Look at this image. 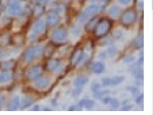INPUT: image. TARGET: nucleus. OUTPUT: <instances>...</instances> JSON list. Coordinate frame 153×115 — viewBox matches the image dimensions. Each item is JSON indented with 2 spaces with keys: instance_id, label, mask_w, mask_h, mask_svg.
<instances>
[{
  "instance_id": "obj_1",
  "label": "nucleus",
  "mask_w": 153,
  "mask_h": 115,
  "mask_svg": "<svg viewBox=\"0 0 153 115\" xmlns=\"http://www.w3.org/2000/svg\"><path fill=\"white\" fill-rule=\"evenodd\" d=\"M111 26H113L111 20H109V19H98L96 27L93 29L96 38H103L105 36H107L109 31L111 30Z\"/></svg>"
},
{
  "instance_id": "obj_2",
  "label": "nucleus",
  "mask_w": 153,
  "mask_h": 115,
  "mask_svg": "<svg viewBox=\"0 0 153 115\" xmlns=\"http://www.w3.org/2000/svg\"><path fill=\"white\" fill-rule=\"evenodd\" d=\"M137 19V13L134 8H128L120 15V24L123 27H130L131 25H134L135 21Z\"/></svg>"
},
{
  "instance_id": "obj_3",
  "label": "nucleus",
  "mask_w": 153,
  "mask_h": 115,
  "mask_svg": "<svg viewBox=\"0 0 153 115\" xmlns=\"http://www.w3.org/2000/svg\"><path fill=\"white\" fill-rule=\"evenodd\" d=\"M100 10H101L100 5H97V4H90V5L86 7V8L82 10L81 13H80L79 17H77V20L80 21V22H85L86 20L90 19V17L97 16V13H98Z\"/></svg>"
},
{
  "instance_id": "obj_4",
  "label": "nucleus",
  "mask_w": 153,
  "mask_h": 115,
  "mask_svg": "<svg viewBox=\"0 0 153 115\" xmlns=\"http://www.w3.org/2000/svg\"><path fill=\"white\" fill-rule=\"evenodd\" d=\"M7 13L11 17H17L22 13V5L20 0H9L8 8H7Z\"/></svg>"
},
{
  "instance_id": "obj_5",
  "label": "nucleus",
  "mask_w": 153,
  "mask_h": 115,
  "mask_svg": "<svg viewBox=\"0 0 153 115\" xmlns=\"http://www.w3.org/2000/svg\"><path fill=\"white\" fill-rule=\"evenodd\" d=\"M67 37H68V33L67 30L64 29V27H59L54 31L53 34H51V41H53V43H64L65 41H67Z\"/></svg>"
},
{
  "instance_id": "obj_6",
  "label": "nucleus",
  "mask_w": 153,
  "mask_h": 115,
  "mask_svg": "<svg viewBox=\"0 0 153 115\" xmlns=\"http://www.w3.org/2000/svg\"><path fill=\"white\" fill-rule=\"evenodd\" d=\"M32 30H33L36 34H38V36H42L45 31H46V21H43V20H37L36 22L33 24Z\"/></svg>"
},
{
  "instance_id": "obj_7",
  "label": "nucleus",
  "mask_w": 153,
  "mask_h": 115,
  "mask_svg": "<svg viewBox=\"0 0 153 115\" xmlns=\"http://www.w3.org/2000/svg\"><path fill=\"white\" fill-rule=\"evenodd\" d=\"M82 56H84V51H82L81 48H76V50L72 52V56H71V67H76V65L82 60Z\"/></svg>"
},
{
  "instance_id": "obj_8",
  "label": "nucleus",
  "mask_w": 153,
  "mask_h": 115,
  "mask_svg": "<svg viewBox=\"0 0 153 115\" xmlns=\"http://www.w3.org/2000/svg\"><path fill=\"white\" fill-rule=\"evenodd\" d=\"M41 75H42V67H41V65H33V67L29 68L26 72V77L30 80L37 79L38 76H41Z\"/></svg>"
},
{
  "instance_id": "obj_9",
  "label": "nucleus",
  "mask_w": 153,
  "mask_h": 115,
  "mask_svg": "<svg viewBox=\"0 0 153 115\" xmlns=\"http://www.w3.org/2000/svg\"><path fill=\"white\" fill-rule=\"evenodd\" d=\"M59 22V15L56 12H48L46 16V25L48 26H56Z\"/></svg>"
},
{
  "instance_id": "obj_10",
  "label": "nucleus",
  "mask_w": 153,
  "mask_h": 115,
  "mask_svg": "<svg viewBox=\"0 0 153 115\" xmlns=\"http://www.w3.org/2000/svg\"><path fill=\"white\" fill-rule=\"evenodd\" d=\"M20 106H21V98L20 97H13L8 102V105H7V109L9 111H15V110H19Z\"/></svg>"
},
{
  "instance_id": "obj_11",
  "label": "nucleus",
  "mask_w": 153,
  "mask_h": 115,
  "mask_svg": "<svg viewBox=\"0 0 153 115\" xmlns=\"http://www.w3.org/2000/svg\"><path fill=\"white\" fill-rule=\"evenodd\" d=\"M59 65H60V62H59L58 59H50V60H47L45 68H46V71H48V72H55L59 68Z\"/></svg>"
},
{
  "instance_id": "obj_12",
  "label": "nucleus",
  "mask_w": 153,
  "mask_h": 115,
  "mask_svg": "<svg viewBox=\"0 0 153 115\" xmlns=\"http://www.w3.org/2000/svg\"><path fill=\"white\" fill-rule=\"evenodd\" d=\"M48 85V79L45 76H38L37 79H34V86L38 89H45Z\"/></svg>"
},
{
  "instance_id": "obj_13",
  "label": "nucleus",
  "mask_w": 153,
  "mask_h": 115,
  "mask_svg": "<svg viewBox=\"0 0 153 115\" xmlns=\"http://www.w3.org/2000/svg\"><path fill=\"white\" fill-rule=\"evenodd\" d=\"M34 59H36V55H34V48L33 47L26 48L25 52H24V62H25V63H32Z\"/></svg>"
},
{
  "instance_id": "obj_14",
  "label": "nucleus",
  "mask_w": 153,
  "mask_h": 115,
  "mask_svg": "<svg viewBox=\"0 0 153 115\" xmlns=\"http://www.w3.org/2000/svg\"><path fill=\"white\" fill-rule=\"evenodd\" d=\"M92 72L93 73H96V75H100V73H102L103 71H105V64H103L101 60H98V62H94L92 64Z\"/></svg>"
},
{
  "instance_id": "obj_15",
  "label": "nucleus",
  "mask_w": 153,
  "mask_h": 115,
  "mask_svg": "<svg viewBox=\"0 0 153 115\" xmlns=\"http://www.w3.org/2000/svg\"><path fill=\"white\" fill-rule=\"evenodd\" d=\"M132 46L135 48H137V50H140L141 47H144V36H143V34H139V36L132 41Z\"/></svg>"
},
{
  "instance_id": "obj_16",
  "label": "nucleus",
  "mask_w": 153,
  "mask_h": 115,
  "mask_svg": "<svg viewBox=\"0 0 153 115\" xmlns=\"http://www.w3.org/2000/svg\"><path fill=\"white\" fill-rule=\"evenodd\" d=\"M97 21H98V19H97L96 16L90 17V20L86 22V25H85V30L86 31H93V29H94L96 25H97Z\"/></svg>"
},
{
  "instance_id": "obj_17",
  "label": "nucleus",
  "mask_w": 153,
  "mask_h": 115,
  "mask_svg": "<svg viewBox=\"0 0 153 115\" xmlns=\"http://www.w3.org/2000/svg\"><path fill=\"white\" fill-rule=\"evenodd\" d=\"M12 80V75L8 71L0 72V84H7Z\"/></svg>"
},
{
  "instance_id": "obj_18",
  "label": "nucleus",
  "mask_w": 153,
  "mask_h": 115,
  "mask_svg": "<svg viewBox=\"0 0 153 115\" xmlns=\"http://www.w3.org/2000/svg\"><path fill=\"white\" fill-rule=\"evenodd\" d=\"M86 82H88V77H86V76H79V77H76V80H75V86L82 88Z\"/></svg>"
},
{
  "instance_id": "obj_19",
  "label": "nucleus",
  "mask_w": 153,
  "mask_h": 115,
  "mask_svg": "<svg viewBox=\"0 0 153 115\" xmlns=\"http://www.w3.org/2000/svg\"><path fill=\"white\" fill-rule=\"evenodd\" d=\"M109 16H111V17L120 16V8L118 5H111L109 8Z\"/></svg>"
},
{
  "instance_id": "obj_20",
  "label": "nucleus",
  "mask_w": 153,
  "mask_h": 115,
  "mask_svg": "<svg viewBox=\"0 0 153 115\" xmlns=\"http://www.w3.org/2000/svg\"><path fill=\"white\" fill-rule=\"evenodd\" d=\"M124 81V76H113V77H110V85H119Z\"/></svg>"
},
{
  "instance_id": "obj_21",
  "label": "nucleus",
  "mask_w": 153,
  "mask_h": 115,
  "mask_svg": "<svg viewBox=\"0 0 153 115\" xmlns=\"http://www.w3.org/2000/svg\"><path fill=\"white\" fill-rule=\"evenodd\" d=\"M0 67H1L4 71H8V69H12L15 67V60H12V59H9V60H5L1 64H0Z\"/></svg>"
},
{
  "instance_id": "obj_22",
  "label": "nucleus",
  "mask_w": 153,
  "mask_h": 115,
  "mask_svg": "<svg viewBox=\"0 0 153 115\" xmlns=\"http://www.w3.org/2000/svg\"><path fill=\"white\" fill-rule=\"evenodd\" d=\"M79 106L81 107V109L84 107V109H86V110H90L93 106H94V102H93L92 99H84L82 102H80V103H79Z\"/></svg>"
},
{
  "instance_id": "obj_23",
  "label": "nucleus",
  "mask_w": 153,
  "mask_h": 115,
  "mask_svg": "<svg viewBox=\"0 0 153 115\" xmlns=\"http://www.w3.org/2000/svg\"><path fill=\"white\" fill-rule=\"evenodd\" d=\"M43 12H45V5H42V4H37L36 7H34V9H33V16L39 17Z\"/></svg>"
},
{
  "instance_id": "obj_24",
  "label": "nucleus",
  "mask_w": 153,
  "mask_h": 115,
  "mask_svg": "<svg viewBox=\"0 0 153 115\" xmlns=\"http://www.w3.org/2000/svg\"><path fill=\"white\" fill-rule=\"evenodd\" d=\"M32 105H33V98H32V97H25L24 99H21V106H20V107L26 109V107L32 106Z\"/></svg>"
},
{
  "instance_id": "obj_25",
  "label": "nucleus",
  "mask_w": 153,
  "mask_h": 115,
  "mask_svg": "<svg viewBox=\"0 0 153 115\" xmlns=\"http://www.w3.org/2000/svg\"><path fill=\"white\" fill-rule=\"evenodd\" d=\"M53 51H54L53 43H48L46 47H43V55L45 56H47V58H50V55L53 54Z\"/></svg>"
},
{
  "instance_id": "obj_26",
  "label": "nucleus",
  "mask_w": 153,
  "mask_h": 115,
  "mask_svg": "<svg viewBox=\"0 0 153 115\" xmlns=\"http://www.w3.org/2000/svg\"><path fill=\"white\" fill-rule=\"evenodd\" d=\"M105 51H106L107 56H115V55L118 54V50H117L115 47H113V46H111V47H107Z\"/></svg>"
},
{
  "instance_id": "obj_27",
  "label": "nucleus",
  "mask_w": 153,
  "mask_h": 115,
  "mask_svg": "<svg viewBox=\"0 0 153 115\" xmlns=\"http://www.w3.org/2000/svg\"><path fill=\"white\" fill-rule=\"evenodd\" d=\"M33 48H34V55H36V58L43 55V46H41V45H39V46H36Z\"/></svg>"
},
{
  "instance_id": "obj_28",
  "label": "nucleus",
  "mask_w": 153,
  "mask_h": 115,
  "mask_svg": "<svg viewBox=\"0 0 153 115\" xmlns=\"http://www.w3.org/2000/svg\"><path fill=\"white\" fill-rule=\"evenodd\" d=\"M110 107L111 109H118V106H119V102H118V99H115V98H111V101H110Z\"/></svg>"
},
{
  "instance_id": "obj_29",
  "label": "nucleus",
  "mask_w": 153,
  "mask_h": 115,
  "mask_svg": "<svg viewBox=\"0 0 153 115\" xmlns=\"http://www.w3.org/2000/svg\"><path fill=\"white\" fill-rule=\"evenodd\" d=\"M144 102V94H137L136 98H135V103L136 105H141Z\"/></svg>"
},
{
  "instance_id": "obj_30",
  "label": "nucleus",
  "mask_w": 153,
  "mask_h": 115,
  "mask_svg": "<svg viewBox=\"0 0 153 115\" xmlns=\"http://www.w3.org/2000/svg\"><path fill=\"white\" fill-rule=\"evenodd\" d=\"M127 90L131 94H134V96H137V94H139V89L136 88V86H127Z\"/></svg>"
},
{
  "instance_id": "obj_31",
  "label": "nucleus",
  "mask_w": 153,
  "mask_h": 115,
  "mask_svg": "<svg viewBox=\"0 0 153 115\" xmlns=\"http://www.w3.org/2000/svg\"><path fill=\"white\" fill-rule=\"evenodd\" d=\"M100 84H101V86H110V77H103Z\"/></svg>"
},
{
  "instance_id": "obj_32",
  "label": "nucleus",
  "mask_w": 153,
  "mask_h": 115,
  "mask_svg": "<svg viewBox=\"0 0 153 115\" xmlns=\"http://www.w3.org/2000/svg\"><path fill=\"white\" fill-rule=\"evenodd\" d=\"M90 89H92V92H97V90L101 89V84L100 82H93L92 86H90Z\"/></svg>"
},
{
  "instance_id": "obj_33",
  "label": "nucleus",
  "mask_w": 153,
  "mask_h": 115,
  "mask_svg": "<svg viewBox=\"0 0 153 115\" xmlns=\"http://www.w3.org/2000/svg\"><path fill=\"white\" fill-rule=\"evenodd\" d=\"M134 62H135V56H134V55H128V56L123 60V63H134Z\"/></svg>"
},
{
  "instance_id": "obj_34",
  "label": "nucleus",
  "mask_w": 153,
  "mask_h": 115,
  "mask_svg": "<svg viewBox=\"0 0 153 115\" xmlns=\"http://www.w3.org/2000/svg\"><path fill=\"white\" fill-rule=\"evenodd\" d=\"M111 101V97H102V99H101V102H102L103 105H109Z\"/></svg>"
},
{
  "instance_id": "obj_35",
  "label": "nucleus",
  "mask_w": 153,
  "mask_h": 115,
  "mask_svg": "<svg viewBox=\"0 0 153 115\" xmlns=\"http://www.w3.org/2000/svg\"><path fill=\"white\" fill-rule=\"evenodd\" d=\"M81 90H82L81 88H79V86H76V89L74 90V93H72V96H74V97H77L79 94L81 93Z\"/></svg>"
},
{
  "instance_id": "obj_36",
  "label": "nucleus",
  "mask_w": 153,
  "mask_h": 115,
  "mask_svg": "<svg viewBox=\"0 0 153 115\" xmlns=\"http://www.w3.org/2000/svg\"><path fill=\"white\" fill-rule=\"evenodd\" d=\"M29 37H30V39H32V41H36L37 37H38V34H36V33H34V31L32 30V33L29 34Z\"/></svg>"
},
{
  "instance_id": "obj_37",
  "label": "nucleus",
  "mask_w": 153,
  "mask_h": 115,
  "mask_svg": "<svg viewBox=\"0 0 153 115\" xmlns=\"http://www.w3.org/2000/svg\"><path fill=\"white\" fill-rule=\"evenodd\" d=\"M79 109H81V107H80L79 105H77V106H69V107H68V110H69V111H77Z\"/></svg>"
},
{
  "instance_id": "obj_38",
  "label": "nucleus",
  "mask_w": 153,
  "mask_h": 115,
  "mask_svg": "<svg viewBox=\"0 0 153 115\" xmlns=\"http://www.w3.org/2000/svg\"><path fill=\"white\" fill-rule=\"evenodd\" d=\"M118 1H119L120 4H123V5H128L132 1V0H118Z\"/></svg>"
},
{
  "instance_id": "obj_39",
  "label": "nucleus",
  "mask_w": 153,
  "mask_h": 115,
  "mask_svg": "<svg viewBox=\"0 0 153 115\" xmlns=\"http://www.w3.org/2000/svg\"><path fill=\"white\" fill-rule=\"evenodd\" d=\"M41 109H42V107H41V105H34V106L32 107L33 111H39Z\"/></svg>"
},
{
  "instance_id": "obj_40",
  "label": "nucleus",
  "mask_w": 153,
  "mask_h": 115,
  "mask_svg": "<svg viewBox=\"0 0 153 115\" xmlns=\"http://www.w3.org/2000/svg\"><path fill=\"white\" fill-rule=\"evenodd\" d=\"M122 109H123V111H128V110H131V109H132V106H131V105H124V106L122 107Z\"/></svg>"
},
{
  "instance_id": "obj_41",
  "label": "nucleus",
  "mask_w": 153,
  "mask_h": 115,
  "mask_svg": "<svg viewBox=\"0 0 153 115\" xmlns=\"http://www.w3.org/2000/svg\"><path fill=\"white\" fill-rule=\"evenodd\" d=\"M122 34H123V33H122V30H117L115 31V36H117L115 38H117V39H119V38L122 37Z\"/></svg>"
},
{
  "instance_id": "obj_42",
  "label": "nucleus",
  "mask_w": 153,
  "mask_h": 115,
  "mask_svg": "<svg viewBox=\"0 0 153 115\" xmlns=\"http://www.w3.org/2000/svg\"><path fill=\"white\" fill-rule=\"evenodd\" d=\"M3 105H4V97H3V96H0V110H1Z\"/></svg>"
},
{
  "instance_id": "obj_43",
  "label": "nucleus",
  "mask_w": 153,
  "mask_h": 115,
  "mask_svg": "<svg viewBox=\"0 0 153 115\" xmlns=\"http://www.w3.org/2000/svg\"><path fill=\"white\" fill-rule=\"evenodd\" d=\"M36 1H37V4H46V3H47V0H36Z\"/></svg>"
},
{
  "instance_id": "obj_44",
  "label": "nucleus",
  "mask_w": 153,
  "mask_h": 115,
  "mask_svg": "<svg viewBox=\"0 0 153 115\" xmlns=\"http://www.w3.org/2000/svg\"><path fill=\"white\" fill-rule=\"evenodd\" d=\"M139 9H143V8H144V3H143V1H139Z\"/></svg>"
},
{
  "instance_id": "obj_45",
  "label": "nucleus",
  "mask_w": 153,
  "mask_h": 115,
  "mask_svg": "<svg viewBox=\"0 0 153 115\" xmlns=\"http://www.w3.org/2000/svg\"><path fill=\"white\" fill-rule=\"evenodd\" d=\"M0 58H3V51H1V48H0Z\"/></svg>"
},
{
  "instance_id": "obj_46",
  "label": "nucleus",
  "mask_w": 153,
  "mask_h": 115,
  "mask_svg": "<svg viewBox=\"0 0 153 115\" xmlns=\"http://www.w3.org/2000/svg\"><path fill=\"white\" fill-rule=\"evenodd\" d=\"M102 1H103V3H107V1H109V0H102Z\"/></svg>"
}]
</instances>
